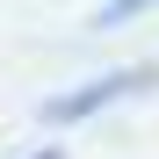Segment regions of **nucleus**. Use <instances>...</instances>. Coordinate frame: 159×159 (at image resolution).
<instances>
[{
  "label": "nucleus",
  "instance_id": "obj_1",
  "mask_svg": "<svg viewBox=\"0 0 159 159\" xmlns=\"http://www.w3.org/2000/svg\"><path fill=\"white\" fill-rule=\"evenodd\" d=\"M152 72H109V80H94V87H80V94H58L43 109V123H80L87 109H101V101H116V94H130V87H145Z\"/></svg>",
  "mask_w": 159,
  "mask_h": 159
},
{
  "label": "nucleus",
  "instance_id": "obj_2",
  "mask_svg": "<svg viewBox=\"0 0 159 159\" xmlns=\"http://www.w3.org/2000/svg\"><path fill=\"white\" fill-rule=\"evenodd\" d=\"M138 7H152V0H109V15H138Z\"/></svg>",
  "mask_w": 159,
  "mask_h": 159
},
{
  "label": "nucleus",
  "instance_id": "obj_3",
  "mask_svg": "<svg viewBox=\"0 0 159 159\" xmlns=\"http://www.w3.org/2000/svg\"><path fill=\"white\" fill-rule=\"evenodd\" d=\"M36 159H65V152H36Z\"/></svg>",
  "mask_w": 159,
  "mask_h": 159
}]
</instances>
